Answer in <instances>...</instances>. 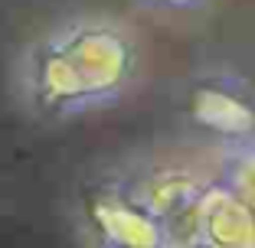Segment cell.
<instances>
[{"label": "cell", "instance_id": "1", "mask_svg": "<svg viewBox=\"0 0 255 248\" xmlns=\"http://www.w3.org/2000/svg\"><path fill=\"white\" fill-rule=\"evenodd\" d=\"M157 3H173V7H190L193 0H157Z\"/></svg>", "mask_w": 255, "mask_h": 248}]
</instances>
